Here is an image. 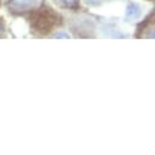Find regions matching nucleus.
I'll use <instances>...</instances> for the list:
<instances>
[{
	"mask_svg": "<svg viewBox=\"0 0 155 155\" xmlns=\"http://www.w3.org/2000/svg\"><path fill=\"white\" fill-rule=\"evenodd\" d=\"M11 3L14 6L23 9V8H28V6L33 5L35 3V0H11Z\"/></svg>",
	"mask_w": 155,
	"mask_h": 155,
	"instance_id": "1",
	"label": "nucleus"
},
{
	"mask_svg": "<svg viewBox=\"0 0 155 155\" xmlns=\"http://www.w3.org/2000/svg\"><path fill=\"white\" fill-rule=\"evenodd\" d=\"M139 15V8L136 4H130L127 6V16L131 18H134Z\"/></svg>",
	"mask_w": 155,
	"mask_h": 155,
	"instance_id": "2",
	"label": "nucleus"
},
{
	"mask_svg": "<svg viewBox=\"0 0 155 155\" xmlns=\"http://www.w3.org/2000/svg\"><path fill=\"white\" fill-rule=\"evenodd\" d=\"M58 2L65 8H77L80 4V0H58Z\"/></svg>",
	"mask_w": 155,
	"mask_h": 155,
	"instance_id": "3",
	"label": "nucleus"
},
{
	"mask_svg": "<svg viewBox=\"0 0 155 155\" xmlns=\"http://www.w3.org/2000/svg\"><path fill=\"white\" fill-rule=\"evenodd\" d=\"M54 38H70L68 34H64V33H59V34H55Z\"/></svg>",
	"mask_w": 155,
	"mask_h": 155,
	"instance_id": "4",
	"label": "nucleus"
},
{
	"mask_svg": "<svg viewBox=\"0 0 155 155\" xmlns=\"http://www.w3.org/2000/svg\"><path fill=\"white\" fill-rule=\"evenodd\" d=\"M86 2L88 3V4H91V5H97L100 0H86Z\"/></svg>",
	"mask_w": 155,
	"mask_h": 155,
	"instance_id": "5",
	"label": "nucleus"
},
{
	"mask_svg": "<svg viewBox=\"0 0 155 155\" xmlns=\"http://www.w3.org/2000/svg\"><path fill=\"white\" fill-rule=\"evenodd\" d=\"M2 32H3V27H2V25H0V34H2Z\"/></svg>",
	"mask_w": 155,
	"mask_h": 155,
	"instance_id": "6",
	"label": "nucleus"
}]
</instances>
